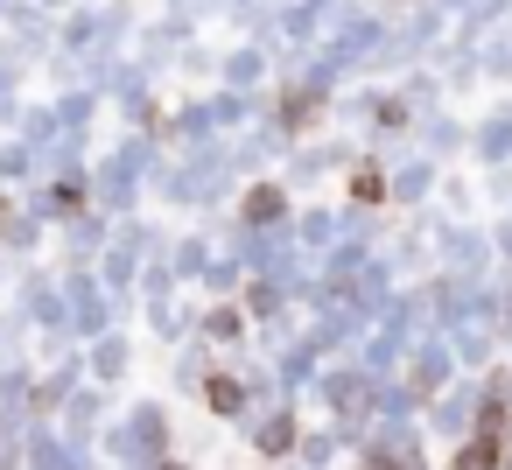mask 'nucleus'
I'll return each mask as SVG.
<instances>
[{"instance_id":"obj_2","label":"nucleus","mask_w":512,"mask_h":470,"mask_svg":"<svg viewBox=\"0 0 512 470\" xmlns=\"http://www.w3.org/2000/svg\"><path fill=\"white\" fill-rule=\"evenodd\" d=\"M211 407H239V386L232 379H211Z\"/></svg>"},{"instance_id":"obj_1","label":"nucleus","mask_w":512,"mask_h":470,"mask_svg":"<svg viewBox=\"0 0 512 470\" xmlns=\"http://www.w3.org/2000/svg\"><path fill=\"white\" fill-rule=\"evenodd\" d=\"M274 211H281V197H267V190H260V197H246V218H274Z\"/></svg>"}]
</instances>
